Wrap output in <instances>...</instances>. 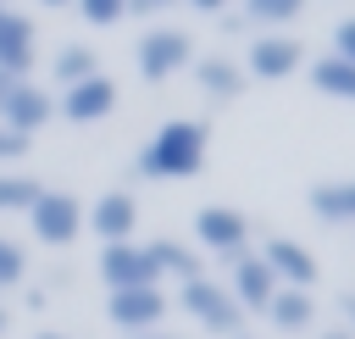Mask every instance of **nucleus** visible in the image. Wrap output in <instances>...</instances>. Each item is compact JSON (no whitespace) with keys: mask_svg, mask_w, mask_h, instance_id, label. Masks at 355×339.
I'll use <instances>...</instances> for the list:
<instances>
[{"mask_svg":"<svg viewBox=\"0 0 355 339\" xmlns=\"http://www.w3.org/2000/svg\"><path fill=\"white\" fill-rule=\"evenodd\" d=\"M205 144H211V128L200 117H172L155 128V139L139 150L133 172L139 178H194L205 167Z\"/></svg>","mask_w":355,"mask_h":339,"instance_id":"1","label":"nucleus"},{"mask_svg":"<svg viewBox=\"0 0 355 339\" xmlns=\"http://www.w3.org/2000/svg\"><path fill=\"white\" fill-rule=\"evenodd\" d=\"M178 306H183L205 333H216V339L244 333V311H239V300H233L222 283H211V278H189V283H178Z\"/></svg>","mask_w":355,"mask_h":339,"instance_id":"2","label":"nucleus"},{"mask_svg":"<svg viewBox=\"0 0 355 339\" xmlns=\"http://www.w3.org/2000/svg\"><path fill=\"white\" fill-rule=\"evenodd\" d=\"M133 56H139V78L144 83H166L172 72L194 67V33L189 28H150Z\"/></svg>","mask_w":355,"mask_h":339,"instance_id":"3","label":"nucleus"},{"mask_svg":"<svg viewBox=\"0 0 355 339\" xmlns=\"http://www.w3.org/2000/svg\"><path fill=\"white\" fill-rule=\"evenodd\" d=\"M28 228L39 245H72L83 233V200L67 189H39V200L28 206Z\"/></svg>","mask_w":355,"mask_h":339,"instance_id":"4","label":"nucleus"},{"mask_svg":"<svg viewBox=\"0 0 355 339\" xmlns=\"http://www.w3.org/2000/svg\"><path fill=\"white\" fill-rule=\"evenodd\" d=\"M194 239H200L216 261H227V267L250 256V222H244L239 206H200V217H194Z\"/></svg>","mask_w":355,"mask_h":339,"instance_id":"5","label":"nucleus"},{"mask_svg":"<svg viewBox=\"0 0 355 339\" xmlns=\"http://www.w3.org/2000/svg\"><path fill=\"white\" fill-rule=\"evenodd\" d=\"M100 278H105V289H155L161 283V267H155L150 245L122 239V245H105L100 250Z\"/></svg>","mask_w":355,"mask_h":339,"instance_id":"6","label":"nucleus"},{"mask_svg":"<svg viewBox=\"0 0 355 339\" xmlns=\"http://www.w3.org/2000/svg\"><path fill=\"white\" fill-rule=\"evenodd\" d=\"M300 67H305V44H300L294 33H255V39H250L244 78L277 83V78H288V72H300Z\"/></svg>","mask_w":355,"mask_h":339,"instance_id":"7","label":"nucleus"},{"mask_svg":"<svg viewBox=\"0 0 355 339\" xmlns=\"http://www.w3.org/2000/svg\"><path fill=\"white\" fill-rule=\"evenodd\" d=\"M89 233L100 239V245H122V239H133L139 233V200L128 195V189H111V195H100L94 206H89Z\"/></svg>","mask_w":355,"mask_h":339,"instance_id":"8","label":"nucleus"},{"mask_svg":"<svg viewBox=\"0 0 355 339\" xmlns=\"http://www.w3.org/2000/svg\"><path fill=\"white\" fill-rule=\"evenodd\" d=\"M105 311H111V322H116L122 333H150V328H161V317H166V295H161V283H155V289H111Z\"/></svg>","mask_w":355,"mask_h":339,"instance_id":"9","label":"nucleus"},{"mask_svg":"<svg viewBox=\"0 0 355 339\" xmlns=\"http://www.w3.org/2000/svg\"><path fill=\"white\" fill-rule=\"evenodd\" d=\"M111 106H116V83L105 78V72H94V78H83V83H72V89H61V100H55V111L67 117V122H105L111 117Z\"/></svg>","mask_w":355,"mask_h":339,"instance_id":"10","label":"nucleus"},{"mask_svg":"<svg viewBox=\"0 0 355 339\" xmlns=\"http://www.w3.org/2000/svg\"><path fill=\"white\" fill-rule=\"evenodd\" d=\"M261 261H266V272L283 283V289H311L316 283V256L300 245V239H266L261 245Z\"/></svg>","mask_w":355,"mask_h":339,"instance_id":"11","label":"nucleus"},{"mask_svg":"<svg viewBox=\"0 0 355 339\" xmlns=\"http://www.w3.org/2000/svg\"><path fill=\"white\" fill-rule=\"evenodd\" d=\"M50 117H55V94H50V89H39V83H17V94L0 106V122H6V128H17V133H28V139H33Z\"/></svg>","mask_w":355,"mask_h":339,"instance_id":"12","label":"nucleus"},{"mask_svg":"<svg viewBox=\"0 0 355 339\" xmlns=\"http://www.w3.org/2000/svg\"><path fill=\"white\" fill-rule=\"evenodd\" d=\"M0 67L28 78V67H33V17L28 11L0 6Z\"/></svg>","mask_w":355,"mask_h":339,"instance_id":"13","label":"nucleus"},{"mask_svg":"<svg viewBox=\"0 0 355 339\" xmlns=\"http://www.w3.org/2000/svg\"><path fill=\"white\" fill-rule=\"evenodd\" d=\"M227 295L239 300V311H266V300L277 295V278L266 272L261 256H244V261H233V289Z\"/></svg>","mask_w":355,"mask_h":339,"instance_id":"14","label":"nucleus"},{"mask_svg":"<svg viewBox=\"0 0 355 339\" xmlns=\"http://www.w3.org/2000/svg\"><path fill=\"white\" fill-rule=\"evenodd\" d=\"M189 72H194V83H200L211 100H239V94H244V83H250V78H244V67H239V61H227V56H194V67H189Z\"/></svg>","mask_w":355,"mask_h":339,"instance_id":"15","label":"nucleus"},{"mask_svg":"<svg viewBox=\"0 0 355 339\" xmlns=\"http://www.w3.org/2000/svg\"><path fill=\"white\" fill-rule=\"evenodd\" d=\"M266 317H272V328H283V333H305V328L316 322V300H311V289H283V283H277V295L266 300Z\"/></svg>","mask_w":355,"mask_h":339,"instance_id":"16","label":"nucleus"},{"mask_svg":"<svg viewBox=\"0 0 355 339\" xmlns=\"http://www.w3.org/2000/svg\"><path fill=\"white\" fill-rule=\"evenodd\" d=\"M311 217H322V222H355V178L311 183Z\"/></svg>","mask_w":355,"mask_h":339,"instance_id":"17","label":"nucleus"},{"mask_svg":"<svg viewBox=\"0 0 355 339\" xmlns=\"http://www.w3.org/2000/svg\"><path fill=\"white\" fill-rule=\"evenodd\" d=\"M100 72V50L94 44H61L55 56H50V78L61 83V89H72V83H83V78H94Z\"/></svg>","mask_w":355,"mask_h":339,"instance_id":"18","label":"nucleus"},{"mask_svg":"<svg viewBox=\"0 0 355 339\" xmlns=\"http://www.w3.org/2000/svg\"><path fill=\"white\" fill-rule=\"evenodd\" d=\"M305 78H311V89H322V94H333V100H355V67H349L344 56H333V50L316 56Z\"/></svg>","mask_w":355,"mask_h":339,"instance_id":"19","label":"nucleus"},{"mask_svg":"<svg viewBox=\"0 0 355 339\" xmlns=\"http://www.w3.org/2000/svg\"><path fill=\"white\" fill-rule=\"evenodd\" d=\"M150 256H155L161 278H178V283L200 278V261H194V250H183L178 239H155V245H150Z\"/></svg>","mask_w":355,"mask_h":339,"instance_id":"20","label":"nucleus"},{"mask_svg":"<svg viewBox=\"0 0 355 339\" xmlns=\"http://www.w3.org/2000/svg\"><path fill=\"white\" fill-rule=\"evenodd\" d=\"M39 178L33 172H0V211H28L39 200Z\"/></svg>","mask_w":355,"mask_h":339,"instance_id":"21","label":"nucleus"},{"mask_svg":"<svg viewBox=\"0 0 355 339\" xmlns=\"http://www.w3.org/2000/svg\"><path fill=\"white\" fill-rule=\"evenodd\" d=\"M300 11H305V0H244V17H250V22H261L266 33H272L277 22H294Z\"/></svg>","mask_w":355,"mask_h":339,"instance_id":"22","label":"nucleus"},{"mask_svg":"<svg viewBox=\"0 0 355 339\" xmlns=\"http://www.w3.org/2000/svg\"><path fill=\"white\" fill-rule=\"evenodd\" d=\"M72 6L83 11L89 28H116V22L128 17V0H72Z\"/></svg>","mask_w":355,"mask_h":339,"instance_id":"23","label":"nucleus"},{"mask_svg":"<svg viewBox=\"0 0 355 339\" xmlns=\"http://www.w3.org/2000/svg\"><path fill=\"white\" fill-rule=\"evenodd\" d=\"M28 272V256H22V245H11V239H0V295L17 283Z\"/></svg>","mask_w":355,"mask_h":339,"instance_id":"24","label":"nucleus"},{"mask_svg":"<svg viewBox=\"0 0 355 339\" xmlns=\"http://www.w3.org/2000/svg\"><path fill=\"white\" fill-rule=\"evenodd\" d=\"M28 144H33L28 133H17V128H6V122H0V161H22V156H28Z\"/></svg>","mask_w":355,"mask_h":339,"instance_id":"25","label":"nucleus"},{"mask_svg":"<svg viewBox=\"0 0 355 339\" xmlns=\"http://www.w3.org/2000/svg\"><path fill=\"white\" fill-rule=\"evenodd\" d=\"M333 56H344V61L355 67V17H344V22L333 28Z\"/></svg>","mask_w":355,"mask_h":339,"instance_id":"26","label":"nucleus"},{"mask_svg":"<svg viewBox=\"0 0 355 339\" xmlns=\"http://www.w3.org/2000/svg\"><path fill=\"white\" fill-rule=\"evenodd\" d=\"M17 83H28V78H17V72H6V67H0V106L17 94Z\"/></svg>","mask_w":355,"mask_h":339,"instance_id":"27","label":"nucleus"},{"mask_svg":"<svg viewBox=\"0 0 355 339\" xmlns=\"http://www.w3.org/2000/svg\"><path fill=\"white\" fill-rule=\"evenodd\" d=\"M166 6H178V0H128V11H139V17H150V11H166Z\"/></svg>","mask_w":355,"mask_h":339,"instance_id":"28","label":"nucleus"},{"mask_svg":"<svg viewBox=\"0 0 355 339\" xmlns=\"http://www.w3.org/2000/svg\"><path fill=\"white\" fill-rule=\"evenodd\" d=\"M338 311H344V322L355 328V289H349V295H338ZM349 328H344V333H349Z\"/></svg>","mask_w":355,"mask_h":339,"instance_id":"29","label":"nucleus"},{"mask_svg":"<svg viewBox=\"0 0 355 339\" xmlns=\"http://www.w3.org/2000/svg\"><path fill=\"white\" fill-rule=\"evenodd\" d=\"M189 6H194V11H227L233 0H189Z\"/></svg>","mask_w":355,"mask_h":339,"instance_id":"30","label":"nucleus"},{"mask_svg":"<svg viewBox=\"0 0 355 339\" xmlns=\"http://www.w3.org/2000/svg\"><path fill=\"white\" fill-rule=\"evenodd\" d=\"M128 339H178V333H161V328H150V333H128Z\"/></svg>","mask_w":355,"mask_h":339,"instance_id":"31","label":"nucleus"},{"mask_svg":"<svg viewBox=\"0 0 355 339\" xmlns=\"http://www.w3.org/2000/svg\"><path fill=\"white\" fill-rule=\"evenodd\" d=\"M6 333H11V311L0 306V339H6Z\"/></svg>","mask_w":355,"mask_h":339,"instance_id":"32","label":"nucleus"},{"mask_svg":"<svg viewBox=\"0 0 355 339\" xmlns=\"http://www.w3.org/2000/svg\"><path fill=\"white\" fill-rule=\"evenodd\" d=\"M39 6H50V11H55V6H72V0H39Z\"/></svg>","mask_w":355,"mask_h":339,"instance_id":"33","label":"nucleus"},{"mask_svg":"<svg viewBox=\"0 0 355 339\" xmlns=\"http://www.w3.org/2000/svg\"><path fill=\"white\" fill-rule=\"evenodd\" d=\"M322 339H355V333H344V328H338V333H322Z\"/></svg>","mask_w":355,"mask_h":339,"instance_id":"34","label":"nucleus"},{"mask_svg":"<svg viewBox=\"0 0 355 339\" xmlns=\"http://www.w3.org/2000/svg\"><path fill=\"white\" fill-rule=\"evenodd\" d=\"M39 339H67V333H39Z\"/></svg>","mask_w":355,"mask_h":339,"instance_id":"35","label":"nucleus"},{"mask_svg":"<svg viewBox=\"0 0 355 339\" xmlns=\"http://www.w3.org/2000/svg\"><path fill=\"white\" fill-rule=\"evenodd\" d=\"M233 339H244V333H233Z\"/></svg>","mask_w":355,"mask_h":339,"instance_id":"36","label":"nucleus"},{"mask_svg":"<svg viewBox=\"0 0 355 339\" xmlns=\"http://www.w3.org/2000/svg\"><path fill=\"white\" fill-rule=\"evenodd\" d=\"M0 6H6V0H0Z\"/></svg>","mask_w":355,"mask_h":339,"instance_id":"37","label":"nucleus"}]
</instances>
